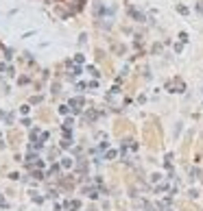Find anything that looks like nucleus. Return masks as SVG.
<instances>
[{"label": "nucleus", "mask_w": 203, "mask_h": 211, "mask_svg": "<svg viewBox=\"0 0 203 211\" xmlns=\"http://www.w3.org/2000/svg\"><path fill=\"white\" fill-rule=\"evenodd\" d=\"M90 211H96V209H90Z\"/></svg>", "instance_id": "f257e3e1"}]
</instances>
